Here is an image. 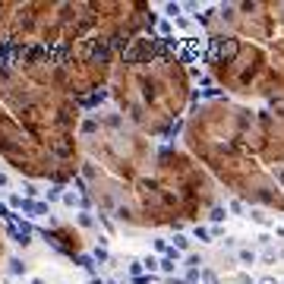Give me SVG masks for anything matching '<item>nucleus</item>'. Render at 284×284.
<instances>
[{
  "mask_svg": "<svg viewBox=\"0 0 284 284\" xmlns=\"http://www.w3.org/2000/svg\"><path fill=\"white\" fill-rule=\"evenodd\" d=\"M79 177L101 208L142 227L199 221L218 199V183L186 148L155 145L117 111L82 117Z\"/></svg>",
  "mask_w": 284,
  "mask_h": 284,
  "instance_id": "1",
  "label": "nucleus"
},
{
  "mask_svg": "<svg viewBox=\"0 0 284 284\" xmlns=\"http://www.w3.org/2000/svg\"><path fill=\"white\" fill-rule=\"evenodd\" d=\"M82 101L63 85L48 51L0 54V161L35 180L79 174Z\"/></svg>",
  "mask_w": 284,
  "mask_h": 284,
  "instance_id": "2",
  "label": "nucleus"
},
{
  "mask_svg": "<svg viewBox=\"0 0 284 284\" xmlns=\"http://www.w3.org/2000/svg\"><path fill=\"white\" fill-rule=\"evenodd\" d=\"M183 148L234 196L284 212V98H208L186 114Z\"/></svg>",
  "mask_w": 284,
  "mask_h": 284,
  "instance_id": "3",
  "label": "nucleus"
},
{
  "mask_svg": "<svg viewBox=\"0 0 284 284\" xmlns=\"http://www.w3.org/2000/svg\"><path fill=\"white\" fill-rule=\"evenodd\" d=\"M205 67L227 98H284V4H231L208 19Z\"/></svg>",
  "mask_w": 284,
  "mask_h": 284,
  "instance_id": "4",
  "label": "nucleus"
},
{
  "mask_svg": "<svg viewBox=\"0 0 284 284\" xmlns=\"http://www.w3.org/2000/svg\"><path fill=\"white\" fill-rule=\"evenodd\" d=\"M148 26L151 7L133 0H0V54L79 45L129 48Z\"/></svg>",
  "mask_w": 284,
  "mask_h": 284,
  "instance_id": "5",
  "label": "nucleus"
},
{
  "mask_svg": "<svg viewBox=\"0 0 284 284\" xmlns=\"http://www.w3.org/2000/svg\"><path fill=\"white\" fill-rule=\"evenodd\" d=\"M107 89L120 117L151 139L170 133L186 117L193 95L180 57L145 35L120 54Z\"/></svg>",
  "mask_w": 284,
  "mask_h": 284,
  "instance_id": "6",
  "label": "nucleus"
},
{
  "mask_svg": "<svg viewBox=\"0 0 284 284\" xmlns=\"http://www.w3.org/2000/svg\"><path fill=\"white\" fill-rule=\"evenodd\" d=\"M0 262H4V231H0Z\"/></svg>",
  "mask_w": 284,
  "mask_h": 284,
  "instance_id": "7",
  "label": "nucleus"
}]
</instances>
